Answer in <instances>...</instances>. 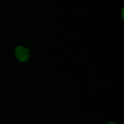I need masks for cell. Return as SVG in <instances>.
<instances>
[{
	"instance_id": "6da1fadb",
	"label": "cell",
	"mask_w": 124,
	"mask_h": 124,
	"mask_svg": "<svg viewBox=\"0 0 124 124\" xmlns=\"http://www.w3.org/2000/svg\"><path fill=\"white\" fill-rule=\"evenodd\" d=\"M30 55H31L30 50L26 47L22 46V45L16 47L15 49V56L20 62H22V63L27 62L30 59Z\"/></svg>"
},
{
	"instance_id": "7a4b0ae2",
	"label": "cell",
	"mask_w": 124,
	"mask_h": 124,
	"mask_svg": "<svg viewBox=\"0 0 124 124\" xmlns=\"http://www.w3.org/2000/svg\"><path fill=\"white\" fill-rule=\"evenodd\" d=\"M106 124H116V123H115V122H107Z\"/></svg>"
},
{
	"instance_id": "3957f363",
	"label": "cell",
	"mask_w": 124,
	"mask_h": 124,
	"mask_svg": "<svg viewBox=\"0 0 124 124\" xmlns=\"http://www.w3.org/2000/svg\"><path fill=\"white\" fill-rule=\"evenodd\" d=\"M47 124H52V123H47Z\"/></svg>"
}]
</instances>
